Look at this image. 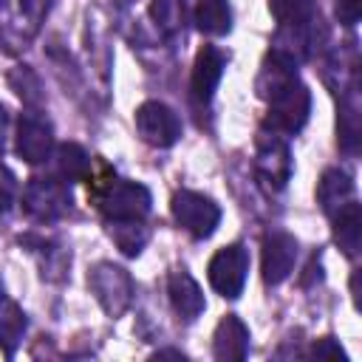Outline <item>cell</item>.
I'll list each match as a JSON object with an SVG mask.
<instances>
[{"label":"cell","mask_w":362,"mask_h":362,"mask_svg":"<svg viewBox=\"0 0 362 362\" xmlns=\"http://www.w3.org/2000/svg\"><path fill=\"white\" fill-rule=\"evenodd\" d=\"M88 288H90V294L96 297V303L102 305V311L107 314V317H122L127 308H130V303H133V294H136V288H133V277H130V272L127 269H122V266H116V263H96L93 269H90V274H88Z\"/></svg>","instance_id":"6da1fadb"},{"label":"cell","mask_w":362,"mask_h":362,"mask_svg":"<svg viewBox=\"0 0 362 362\" xmlns=\"http://www.w3.org/2000/svg\"><path fill=\"white\" fill-rule=\"evenodd\" d=\"M170 209H173L175 223L198 240L209 238L221 223V206L209 195L195 192V189H178L170 201Z\"/></svg>","instance_id":"7a4b0ae2"},{"label":"cell","mask_w":362,"mask_h":362,"mask_svg":"<svg viewBox=\"0 0 362 362\" xmlns=\"http://www.w3.org/2000/svg\"><path fill=\"white\" fill-rule=\"evenodd\" d=\"M269 116H266V124L274 130V133H297L305 122H308V113H311V93L308 88L297 79H291L286 88H280L269 102Z\"/></svg>","instance_id":"3957f363"},{"label":"cell","mask_w":362,"mask_h":362,"mask_svg":"<svg viewBox=\"0 0 362 362\" xmlns=\"http://www.w3.org/2000/svg\"><path fill=\"white\" fill-rule=\"evenodd\" d=\"M153 195L139 181H110L99 192V209L105 221H144Z\"/></svg>","instance_id":"277c9868"},{"label":"cell","mask_w":362,"mask_h":362,"mask_svg":"<svg viewBox=\"0 0 362 362\" xmlns=\"http://www.w3.org/2000/svg\"><path fill=\"white\" fill-rule=\"evenodd\" d=\"M246 274H249V252L243 243H229V246L218 249L206 266L209 286L226 300L240 297V291L246 286Z\"/></svg>","instance_id":"5b68a950"},{"label":"cell","mask_w":362,"mask_h":362,"mask_svg":"<svg viewBox=\"0 0 362 362\" xmlns=\"http://www.w3.org/2000/svg\"><path fill=\"white\" fill-rule=\"evenodd\" d=\"M23 209L34 221H57L71 209V189L65 178H31L23 189Z\"/></svg>","instance_id":"8992f818"},{"label":"cell","mask_w":362,"mask_h":362,"mask_svg":"<svg viewBox=\"0 0 362 362\" xmlns=\"http://www.w3.org/2000/svg\"><path fill=\"white\" fill-rule=\"evenodd\" d=\"M255 173L269 189H283L291 178V153L288 144L280 139V133H257L255 141Z\"/></svg>","instance_id":"52a82bcc"},{"label":"cell","mask_w":362,"mask_h":362,"mask_svg":"<svg viewBox=\"0 0 362 362\" xmlns=\"http://www.w3.org/2000/svg\"><path fill=\"white\" fill-rule=\"evenodd\" d=\"M136 130L150 147H173L181 139V119L164 102H141L136 110Z\"/></svg>","instance_id":"ba28073f"},{"label":"cell","mask_w":362,"mask_h":362,"mask_svg":"<svg viewBox=\"0 0 362 362\" xmlns=\"http://www.w3.org/2000/svg\"><path fill=\"white\" fill-rule=\"evenodd\" d=\"M14 150L25 164H42L54 150V130L40 113H23L17 122Z\"/></svg>","instance_id":"9c48e42d"},{"label":"cell","mask_w":362,"mask_h":362,"mask_svg":"<svg viewBox=\"0 0 362 362\" xmlns=\"http://www.w3.org/2000/svg\"><path fill=\"white\" fill-rule=\"evenodd\" d=\"M260 272H263V280L269 286H277L283 283L291 269H294V260H297V240L294 235L288 232H269L263 238V246H260Z\"/></svg>","instance_id":"30bf717a"},{"label":"cell","mask_w":362,"mask_h":362,"mask_svg":"<svg viewBox=\"0 0 362 362\" xmlns=\"http://www.w3.org/2000/svg\"><path fill=\"white\" fill-rule=\"evenodd\" d=\"M223 68H226V57L221 48L215 45H204L198 54H195V62H192V76H189V90H192V99L195 102H209L221 76H223Z\"/></svg>","instance_id":"8fae6325"},{"label":"cell","mask_w":362,"mask_h":362,"mask_svg":"<svg viewBox=\"0 0 362 362\" xmlns=\"http://www.w3.org/2000/svg\"><path fill=\"white\" fill-rule=\"evenodd\" d=\"M249 328L240 317L226 314L212 334V354L221 362H240L249 356Z\"/></svg>","instance_id":"7c38bea8"},{"label":"cell","mask_w":362,"mask_h":362,"mask_svg":"<svg viewBox=\"0 0 362 362\" xmlns=\"http://www.w3.org/2000/svg\"><path fill=\"white\" fill-rule=\"evenodd\" d=\"M167 294H170V303H173L175 314H178L181 320H187V322L198 320V317L204 314V308H206V300H204L201 286H198V283L192 280V274L184 272V269H178V272L170 274V280H167Z\"/></svg>","instance_id":"4fadbf2b"},{"label":"cell","mask_w":362,"mask_h":362,"mask_svg":"<svg viewBox=\"0 0 362 362\" xmlns=\"http://www.w3.org/2000/svg\"><path fill=\"white\" fill-rule=\"evenodd\" d=\"M317 201L322 212L331 218L337 209L354 201V181L345 170H325L322 178L317 181Z\"/></svg>","instance_id":"5bb4252c"},{"label":"cell","mask_w":362,"mask_h":362,"mask_svg":"<svg viewBox=\"0 0 362 362\" xmlns=\"http://www.w3.org/2000/svg\"><path fill=\"white\" fill-rule=\"evenodd\" d=\"M334 221V240L337 246L348 255V257H356L359 255V243H362V209L356 201L345 204L342 209H337L331 215Z\"/></svg>","instance_id":"9a60e30c"},{"label":"cell","mask_w":362,"mask_h":362,"mask_svg":"<svg viewBox=\"0 0 362 362\" xmlns=\"http://www.w3.org/2000/svg\"><path fill=\"white\" fill-rule=\"evenodd\" d=\"M28 328L25 311L6 294H0V348L6 351V356H14L17 345L23 342V334Z\"/></svg>","instance_id":"2e32d148"},{"label":"cell","mask_w":362,"mask_h":362,"mask_svg":"<svg viewBox=\"0 0 362 362\" xmlns=\"http://www.w3.org/2000/svg\"><path fill=\"white\" fill-rule=\"evenodd\" d=\"M195 25L206 37H223L232 28V8L226 0H198Z\"/></svg>","instance_id":"e0dca14e"},{"label":"cell","mask_w":362,"mask_h":362,"mask_svg":"<svg viewBox=\"0 0 362 362\" xmlns=\"http://www.w3.org/2000/svg\"><path fill=\"white\" fill-rule=\"evenodd\" d=\"M57 170L59 178H65L68 184L74 181H88L90 178V156L85 153L82 144L76 141H62L57 147Z\"/></svg>","instance_id":"ac0fdd59"},{"label":"cell","mask_w":362,"mask_h":362,"mask_svg":"<svg viewBox=\"0 0 362 362\" xmlns=\"http://www.w3.org/2000/svg\"><path fill=\"white\" fill-rule=\"evenodd\" d=\"M107 235L127 257H136L150 240V229L141 221H107Z\"/></svg>","instance_id":"d6986e66"},{"label":"cell","mask_w":362,"mask_h":362,"mask_svg":"<svg viewBox=\"0 0 362 362\" xmlns=\"http://www.w3.org/2000/svg\"><path fill=\"white\" fill-rule=\"evenodd\" d=\"M11 88H14V93L25 102V105H40L42 102V93H40V79L28 71V68H17V71H11Z\"/></svg>","instance_id":"ffe728a7"},{"label":"cell","mask_w":362,"mask_h":362,"mask_svg":"<svg viewBox=\"0 0 362 362\" xmlns=\"http://www.w3.org/2000/svg\"><path fill=\"white\" fill-rule=\"evenodd\" d=\"M311 356H317V359H339V362L348 359V354L342 351V345H339L334 337H322V339H317V342L311 345Z\"/></svg>","instance_id":"44dd1931"},{"label":"cell","mask_w":362,"mask_h":362,"mask_svg":"<svg viewBox=\"0 0 362 362\" xmlns=\"http://www.w3.org/2000/svg\"><path fill=\"white\" fill-rule=\"evenodd\" d=\"M150 11L161 25L170 28V25H175V17H178V0H156Z\"/></svg>","instance_id":"7402d4cb"},{"label":"cell","mask_w":362,"mask_h":362,"mask_svg":"<svg viewBox=\"0 0 362 362\" xmlns=\"http://www.w3.org/2000/svg\"><path fill=\"white\" fill-rule=\"evenodd\" d=\"M362 14V0H337V17L342 25H356Z\"/></svg>","instance_id":"603a6c76"},{"label":"cell","mask_w":362,"mask_h":362,"mask_svg":"<svg viewBox=\"0 0 362 362\" xmlns=\"http://www.w3.org/2000/svg\"><path fill=\"white\" fill-rule=\"evenodd\" d=\"M14 192H17V184H14V175L0 164V209H8L11 201H14Z\"/></svg>","instance_id":"cb8c5ba5"},{"label":"cell","mask_w":362,"mask_h":362,"mask_svg":"<svg viewBox=\"0 0 362 362\" xmlns=\"http://www.w3.org/2000/svg\"><path fill=\"white\" fill-rule=\"evenodd\" d=\"M8 127H11V116H8L6 105H0V156H3L6 141H8Z\"/></svg>","instance_id":"d4e9b609"},{"label":"cell","mask_w":362,"mask_h":362,"mask_svg":"<svg viewBox=\"0 0 362 362\" xmlns=\"http://www.w3.org/2000/svg\"><path fill=\"white\" fill-rule=\"evenodd\" d=\"M51 3H54V0H25V8L34 14V20H40V17L51 8Z\"/></svg>","instance_id":"484cf974"},{"label":"cell","mask_w":362,"mask_h":362,"mask_svg":"<svg viewBox=\"0 0 362 362\" xmlns=\"http://www.w3.org/2000/svg\"><path fill=\"white\" fill-rule=\"evenodd\" d=\"M153 356H156V359H164V356H173V359H184V354H181V351H175V348H164V351H156Z\"/></svg>","instance_id":"4316f807"}]
</instances>
